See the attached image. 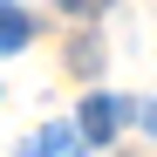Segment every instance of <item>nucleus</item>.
I'll use <instances>...</instances> for the list:
<instances>
[{"instance_id":"f257e3e1","label":"nucleus","mask_w":157,"mask_h":157,"mask_svg":"<svg viewBox=\"0 0 157 157\" xmlns=\"http://www.w3.org/2000/svg\"><path fill=\"white\" fill-rule=\"evenodd\" d=\"M116 130H123V102L116 96H89L82 116H75V137H82V144H109Z\"/></svg>"},{"instance_id":"f03ea898","label":"nucleus","mask_w":157,"mask_h":157,"mask_svg":"<svg viewBox=\"0 0 157 157\" xmlns=\"http://www.w3.org/2000/svg\"><path fill=\"white\" fill-rule=\"evenodd\" d=\"M75 150H82V137H75L68 123H48V130H34L14 157H75Z\"/></svg>"},{"instance_id":"7ed1b4c3","label":"nucleus","mask_w":157,"mask_h":157,"mask_svg":"<svg viewBox=\"0 0 157 157\" xmlns=\"http://www.w3.org/2000/svg\"><path fill=\"white\" fill-rule=\"evenodd\" d=\"M28 34H34V21L21 14V7H7V0H0V55H14V48H28Z\"/></svg>"},{"instance_id":"20e7f679","label":"nucleus","mask_w":157,"mask_h":157,"mask_svg":"<svg viewBox=\"0 0 157 157\" xmlns=\"http://www.w3.org/2000/svg\"><path fill=\"white\" fill-rule=\"evenodd\" d=\"M102 7H109V0H62V14H82V21H96Z\"/></svg>"}]
</instances>
